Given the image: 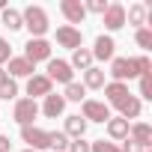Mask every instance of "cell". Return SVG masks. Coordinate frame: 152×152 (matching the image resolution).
Segmentation results:
<instances>
[{
	"label": "cell",
	"mask_w": 152,
	"mask_h": 152,
	"mask_svg": "<svg viewBox=\"0 0 152 152\" xmlns=\"http://www.w3.org/2000/svg\"><path fill=\"white\" fill-rule=\"evenodd\" d=\"M21 21H24V27L30 30V39H45V33H48V12L42 9V6H27L24 12H21Z\"/></svg>",
	"instance_id": "6da1fadb"
},
{
	"label": "cell",
	"mask_w": 152,
	"mask_h": 152,
	"mask_svg": "<svg viewBox=\"0 0 152 152\" xmlns=\"http://www.w3.org/2000/svg\"><path fill=\"white\" fill-rule=\"evenodd\" d=\"M39 116V104L33 99H15V110H12V119L24 128V125H33V119Z\"/></svg>",
	"instance_id": "7a4b0ae2"
},
{
	"label": "cell",
	"mask_w": 152,
	"mask_h": 152,
	"mask_svg": "<svg viewBox=\"0 0 152 152\" xmlns=\"http://www.w3.org/2000/svg\"><path fill=\"white\" fill-rule=\"evenodd\" d=\"M81 110H84V119L87 122H107L110 119V107L104 102H96V99H84L81 102Z\"/></svg>",
	"instance_id": "3957f363"
},
{
	"label": "cell",
	"mask_w": 152,
	"mask_h": 152,
	"mask_svg": "<svg viewBox=\"0 0 152 152\" xmlns=\"http://www.w3.org/2000/svg\"><path fill=\"white\" fill-rule=\"evenodd\" d=\"M57 45L60 48H69V51H78V48H84V33L78 27L63 24V27H57Z\"/></svg>",
	"instance_id": "277c9868"
},
{
	"label": "cell",
	"mask_w": 152,
	"mask_h": 152,
	"mask_svg": "<svg viewBox=\"0 0 152 152\" xmlns=\"http://www.w3.org/2000/svg\"><path fill=\"white\" fill-rule=\"evenodd\" d=\"M24 60H30L33 66L42 60H51V42L48 39H30L24 45Z\"/></svg>",
	"instance_id": "5b68a950"
},
{
	"label": "cell",
	"mask_w": 152,
	"mask_h": 152,
	"mask_svg": "<svg viewBox=\"0 0 152 152\" xmlns=\"http://www.w3.org/2000/svg\"><path fill=\"white\" fill-rule=\"evenodd\" d=\"M21 140H24L27 149H33V152L48 149V131L39 128V125H24V128H21Z\"/></svg>",
	"instance_id": "8992f818"
},
{
	"label": "cell",
	"mask_w": 152,
	"mask_h": 152,
	"mask_svg": "<svg viewBox=\"0 0 152 152\" xmlns=\"http://www.w3.org/2000/svg\"><path fill=\"white\" fill-rule=\"evenodd\" d=\"M110 78H113L116 84H125V81L137 78L134 69H131V57H113V60H110Z\"/></svg>",
	"instance_id": "52a82bcc"
},
{
	"label": "cell",
	"mask_w": 152,
	"mask_h": 152,
	"mask_svg": "<svg viewBox=\"0 0 152 152\" xmlns=\"http://www.w3.org/2000/svg\"><path fill=\"white\" fill-rule=\"evenodd\" d=\"M72 75H75V72H72V66H69L66 60H48V75H45V78H48L51 84H54V81H57V84H72Z\"/></svg>",
	"instance_id": "ba28073f"
},
{
	"label": "cell",
	"mask_w": 152,
	"mask_h": 152,
	"mask_svg": "<svg viewBox=\"0 0 152 152\" xmlns=\"http://www.w3.org/2000/svg\"><path fill=\"white\" fill-rule=\"evenodd\" d=\"M60 12L66 15L69 27H75V24H81V21L87 18V9H84V3H81V0H63V3H60Z\"/></svg>",
	"instance_id": "9c48e42d"
},
{
	"label": "cell",
	"mask_w": 152,
	"mask_h": 152,
	"mask_svg": "<svg viewBox=\"0 0 152 152\" xmlns=\"http://www.w3.org/2000/svg\"><path fill=\"white\" fill-rule=\"evenodd\" d=\"M102 21H104L107 30H119V27H125V6H122V3H107Z\"/></svg>",
	"instance_id": "30bf717a"
},
{
	"label": "cell",
	"mask_w": 152,
	"mask_h": 152,
	"mask_svg": "<svg viewBox=\"0 0 152 152\" xmlns=\"http://www.w3.org/2000/svg\"><path fill=\"white\" fill-rule=\"evenodd\" d=\"M51 93H54V84L45 78V75H33V78L27 81V96H30L33 102H36L39 96L45 99V96H51Z\"/></svg>",
	"instance_id": "8fae6325"
},
{
	"label": "cell",
	"mask_w": 152,
	"mask_h": 152,
	"mask_svg": "<svg viewBox=\"0 0 152 152\" xmlns=\"http://www.w3.org/2000/svg\"><path fill=\"white\" fill-rule=\"evenodd\" d=\"M128 137H131L140 149H149V146H152V125H149V122H134V125H128Z\"/></svg>",
	"instance_id": "7c38bea8"
},
{
	"label": "cell",
	"mask_w": 152,
	"mask_h": 152,
	"mask_svg": "<svg viewBox=\"0 0 152 152\" xmlns=\"http://www.w3.org/2000/svg\"><path fill=\"white\" fill-rule=\"evenodd\" d=\"M6 75H9L12 81H15V78H33V75H36V66H33L30 60H24V57H12Z\"/></svg>",
	"instance_id": "4fadbf2b"
},
{
	"label": "cell",
	"mask_w": 152,
	"mask_h": 152,
	"mask_svg": "<svg viewBox=\"0 0 152 152\" xmlns=\"http://www.w3.org/2000/svg\"><path fill=\"white\" fill-rule=\"evenodd\" d=\"M113 51H116V42H113L110 36H99V39H96V48H93V60L110 63V60H113Z\"/></svg>",
	"instance_id": "5bb4252c"
},
{
	"label": "cell",
	"mask_w": 152,
	"mask_h": 152,
	"mask_svg": "<svg viewBox=\"0 0 152 152\" xmlns=\"http://www.w3.org/2000/svg\"><path fill=\"white\" fill-rule=\"evenodd\" d=\"M104 96H107V102L113 104V107H119L131 93H128V84H116V81H110V84H104ZM104 102V104H107Z\"/></svg>",
	"instance_id": "9a60e30c"
},
{
	"label": "cell",
	"mask_w": 152,
	"mask_h": 152,
	"mask_svg": "<svg viewBox=\"0 0 152 152\" xmlns=\"http://www.w3.org/2000/svg\"><path fill=\"white\" fill-rule=\"evenodd\" d=\"M63 110H66V99H63V96H57V93L45 96V104H42V113H45L48 119H57V116H63Z\"/></svg>",
	"instance_id": "2e32d148"
},
{
	"label": "cell",
	"mask_w": 152,
	"mask_h": 152,
	"mask_svg": "<svg viewBox=\"0 0 152 152\" xmlns=\"http://www.w3.org/2000/svg\"><path fill=\"white\" fill-rule=\"evenodd\" d=\"M104 69H99V66H90L87 72H84V90H104Z\"/></svg>",
	"instance_id": "e0dca14e"
},
{
	"label": "cell",
	"mask_w": 152,
	"mask_h": 152,
	"mask_svg": "<svg viewBox=\"0 0 152 152\" xmlns=\"http://www.w3.org/2000/svg\"><path fill=\"white\" fill-rule=\"evenodd\" d=\"M104 125H107L110 140H125V137H128V119H122V116H110Z\"/></svg>",
	"instance_id": "ac0fdd59"
},
{
	"label": "cell",
	"mask_w": 152,
	"mask_h": 152,
	"mask_svg": "<svg viewBox=\"0 0 152 152\" xmlns=\"http://www.w3.org/2000/svg\"><path fill=\"white\" fill-rule=\"evenodd\" d=\"M84 131H87V119L84 116H66V128H63L66 137L78 140V137H84Z\"/></svg>",
	"instance_id": "d6986e66"
},
{
	"label": "cell",
	"mask_w": 152,
	"mask_h": 152,
	"mask_svg": "<svg viewBox=\"0 0 152 152\" xmlns=\"http://www.w3.org/2000/svg\"><path fill=\"white\" fill-rule=\"evenodd\" d=\"M116 110H119V116H122V119H137V116H140V110H143V104H140V99H137V96H128Z\"/></svg>",
	"instance_id": "ffe728a7"
},
{
	"label": "cell",
	"mask_w": 152,
	"mask_h": 152,
	"mask_svg": "<svg viewBox=\"0 0 152 152\" xmlns=\"http://www.w3.org/2000/svg\"><path fill=\"white\" fill-rule=\"evenodd\" d=\"M125 21L140 30V27L146 24V6H143V3H131V6L125 9Z\"/></svg>",
	"instance_id": "44dd1931"
},
{
	"label": "cell",
	"mask_w": 152,
	"mask_h": 152,
	"mask_svg": "<svg viewBox=\"0 0 152 152\" xmlns=\"http://www.w3.org/2000/svg\"><path fill=\"white\" fill-rule=\"evenodd\" d=\"M72 69H81V72H87L90 66H93V51L90 48H78V51H72V63H69Z\"/></svg>",
	"instance_id": "7402d4cb"
},
{
	"label": "cell",
	"mask_w": 152,
	"mask_h": 152,
	"mask_svg": "<svg viewBox=\"0 0 152 152\" xmlns=\"http://www.w3.org/2000/svg\"><path fill=\"white\" fill-rule=\"evenodd\" d=\"M0 24H3V27H9V33L24 27V21H21V12H18V9H9V6L3 9V18H0Z\"/></svg>",
	"instance_id": "603a6c76"
},
{
	"label": "cell",
	"mask_w": 152,
	"mask_h": 152,
	"mask_svg": "<svg viewBox=\"0 0 152 152\" xmlns=\"http://www.w3.org/2000/svg\"><path fill=\"white\" fill-rule=\"evenodd\" d=\"M69 137L63 131H48V149H57V152H69Z\"/></svg>",
	"instance_id": "cb8c5ba5"
},
{
	"label": "cell",
	"mask_w": 152,
	"mask_h": 152,
	"mask_svg": "<svg viewBox=\"0 0 152 152\" xmlns=\"http://www.w3.org/2000/svg\"><path fill=\"white\" fill-rule=\"evenodd\" d=\"M63 99L66 102H84L87 99V90H84V84H66V93H63Z\"/></svg>",
	"instance_id": "d4e9b609"
},
{
	"label": "cell",
	"mask_w": 152,
	"mask_h": 152,
	"mask_svg": "<svg viewBox=\"0 0 152 152\" xmlns=\"http://www.w3.org/2000/svg\"><path fill=\"white\" fill-rule=\"evenodd\" d=\"M131 69H134V75H137V78H143V75H149V72H152V60H149L146 54L131 57Z\"/></svg>",
	"instance_id": "484cf974"
},
{
	"label": "cell",
	"mask_w": 152,
	"mask_h": 152,
	"mask_svg": "<svg viewBox=\"0 0 152 152\" xmlns=\"http://www.w3.org/2000/svg\"><path fill=\"white\" fill-rule=\"evenodd\" d=\"M0 99H6V102L18 99V84H15L12 78H3V81H0Z\"/></svg>",
	"instance_id": "4316f807"
},
{
	"label": "cell",
	"mask_w": 152,
	"mask_h": 152,
	"mask_svg": "<svg viewBox=\"0 0 152 152\" xmlns=\"http://www.w3.org/2000/svg\"><path fill=\"white\" fill-rule=\"evenodd\" d=\"M134 42H137L143 51H149V48H152V30H149V27H140V30L134 33Z\"/></svg>",
	"instance_id": "83f0119b"
},
{
	"label": "cell",
	"mask_w": 152,
	"mask_h": 152,
	"mask_svg": "<svg viewBox=\"0 0 152 152\" xmlns=\"http://www.w3.org/2000/svg\"><path fill=\"white\" fill-rule=\"evenodd\" d=\"M90 152H122V149L110 140H96V143H90Z\"/></svg>",
	"instance_id": "f1b7e54d"
},
{
	"label": "cell",
	"mask_w": 152,
	"mask_h": 152,
	"mask_svg": "<svg viewBox=\"0 0 152 152\" xmlns=\"http://www.w3.org/2000/svg\"><path fill=\"white\" fill-rule=\"evenodd\" d=\"M137 99H152V72L140 78V96Z\"/></svg>",
	"instance_id": "f546056e"
},
{
	"label": "cell",
	"mask_w": 152,
	"mask_h": 152,
	"mask_svg": "<svg viewBox=\"0 0 152 152\" xmlns=\"http://www.w3.org/2000/svg\"><path fill=\"white\" fill-rule=\"evenodd\" d=\"M84 9H87V12H96V15H104L107 0H87V3H84Z\"/></svg>",
	"instance_id": "4dcf8cb0"
},
{
	"label": "cell",
	"mask_w": 152,
	"mask_h": 152,
	"mask_svg": "<svg viewBox=\"0 0 152 152\" xmlns=\"http://www.w3.org/2000/svg\"><path fill=\"white\" fill-rule=\"evenodd\" d=\"M9 60H12V45L0 36V69H3V63H9Z\"/></svg>",
	"instance_id": "1f68e13d"
},
{
	"label": "cell",
	"mask_w": 152,
	"mask_h": 152,
	"mask_svg": "<svg viewBox=\"0 0 152 152\" xmlns=\"http://www.w3.org/2000/svg\"><path fill=\"white\" fill-rule=\"evenodd\" d=\"M69 152H90V143H87L84 137H78V140L69 143Z\"/></svg>",
	"instance_id": "d6a6232c"
},
{
	"label": "cell",
	"mask_w": 152,
	"mask_h": 152,
	"mask_svg": "<svg viewBox=\"0 0 152 152\" xmlns=\"http://www.w3.org/2000/svg\"><path fill=\"white\" fill-rule=\"evenodd\" d=\"M119 149H122V152H146V149H140V146H137V143H134V140H131V137H125V140H122V146H119Z\"/></svg>",
	"instance_id": "836d02e7"
},
{
	"label": "cell",
	"mask_w": 152,
	"mask_h": 152,
	"mask_svg": "<svg viewBox=\"0 0 152 152\" xmlns=\"http://www.w3.org/2000/svg\"><path fill=\"white\" fill-rule=\"evenodd\" d=\"M9 146H12V140L6 134H0V152H9Z\"/></svg>",
	"instance_id": "e575fe53"
},
{
	"label": "cell",
	"mask_w": 152,
	"mask_h": 152,
	"mask_svg": "<svg viewBox=\"0 0 152 152\" xmlns=\"http://www.w3.org/2000/svg\"><path fill=\"white\" fill-rule=\"evenodd\" d=\"M0 9H6V0H0Z\"/></svg>",
	"instance_id": "d590c367"
},
{
	"label": "cell",
	"mask_w": 152,
	"mask_h": 152,
	"mask_svg": "<svg viewBox=\"0 0 152 152\" xmlns=\"http://www.w3.org/2000/svg\"><path fill=\"white\" fill-rule=\"evenodd\" d=\"M24 152H33V149H24Z\"/></svg>",
	"instance_id": "8d00e7d4"
},
{
	"label": "cell",
	"mask_w": 152,
	"mask_h": 152,
	"mask_svg": "<svg viewBox=\"0 0 152 152\" xmlns=\"http://www.w3.org/2000/svg\"><path fill=\"white\" fill-rule=\"evenodd\" d=\"M146 152H149V149H146Z\"/></svg>",
	"instance_id": "74e56055"
}]
</instances>
